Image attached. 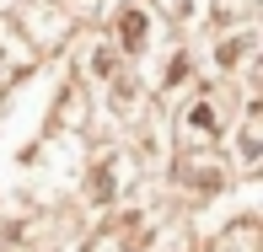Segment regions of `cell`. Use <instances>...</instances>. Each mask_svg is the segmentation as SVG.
Masks as SVG:
<instances>
[{
	"instance_id": "1",
	"label": "cell",
	"mask_w": 263,
	"mask_h": 252,
	"mask_svg": "<svg viewBox=\"0 0 263 252\" xmlns=\"http://www.w3.org/2000/svg\"><path fill=\"white\" fill-rule=\"evenodd\" d=\"M183 129H188V140H194V145H210V140L220 134V118H215L210 102H194V107H188V118H183Z\"/></svg>"
},
{
	"instance_id": "2",
	"label": "cell",
	"mask_w": 263,
	"mask_h": 252,
	"mask_svg": "<svg viewBox=\"0 0 263 252\" xmlns=\"http://www.w3.org/2000/svg\"><path fill=\"white\" fill-rule=\"evenodd\" d=\"M118 38H124V49L129 54H140V49H145V43H151V16H145V11H124V22H118Z\"/></svg>"
},
{
	"instance_id": "3",
	"label": "cell",
	"mask_w": 263,
	"mask_h": 252,
	"mask_svg": "<svg viewBox=\"0 0 263 252\" xmlns=\"http://www.w3.org/2000/svg\"><path fill=\"white\" fill-rule=\"evenodd\" d=\"M253 54V32H236V38H226L220 49H215V59H220V70H236L242 59Z\"/></svg>"
},
{
	"instance_id": "4",
	"label": "cell",
	"mask_w": 263,
	"mask_h": 252,
	"mask_svg": "<svg viewBox=\"0 0 263 252\" xmlns=\"http://www.w3.org/2000/svg\"><path fill=\"white\" fill-rule=\"evenodd\" d=\"M70 11H91V0H70Z\"/></svg>"
}]
</instances>
